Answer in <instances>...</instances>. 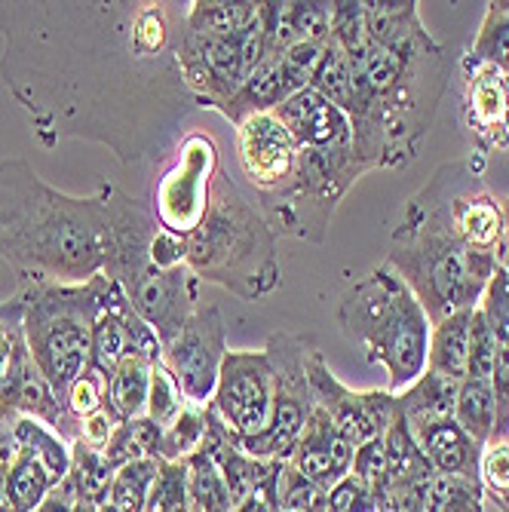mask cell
Returning a JSON list of instances; mask_svg holds the SVG:
<instances>
[{"instance_id":"cell-1","label":"cell","mask_w":509,"mask_h":512,"mask_svg":"<svg viewBox=\"0 0 509 512\" xmlns=\"http://www.w3.org/2000/svg\"><path fill=\"white\" fill-rule=\"evenodd\" d=\"M0 4L4 77L46 142L99 138L123 163L160 157L197 105L178 71V4Z\"/></svg>"},{"instance_id":"cell-2","label":"cell","mask_w":509,"mask_h":512,"mask_svg":"<svg viewBox=\"0 0 509 512\" xmlns=\"http://www.w3.org/2000/svg\"><path fill=\"white\" fill-rule=\"evenodd\" d=\"M362 16L368 37L347 50L353 148L368 169L408 166L445 96V53L414 0H362Z\"/></svg>"},{"instance_id":"cell-3","label":"cell","mask_w":509,"mask_h":512,"mask_svg":"<svg viewBox=\"0 0 509 512\" xmlns=\"http://www.w3.org/2000/svg\"><path fill=\"white\" fill-rule=\"evenodd\" d=\"M111 191L65 197L25 160L0 163V258L34 283L92 279L111 252Z\"/></svg>"},{"instance_id":"cell-4","label":"cell","mask_w":509,"mask_h":512,"mask_svg":"<svg viewBox=\"0 0 509 512\" xmlns=\"http://www.w3.org/2000/svg\"><path fill=\"white\" fill-rule=\"evenodd\" d=\"M387 264L405 279L433 325L482 304L500 258L470 249L457 234L448 163L405 203L402 221L390 237Z\"/></svg>"},{"instance_id":"cell-5","label":"cell","mask_w":509,"mask_h":512,"mask_svg":"<svg viewBox=\"0 0 509 512\" xmlns=\"http://www.w3.org/2000/svg\"><path fill=\"white\" fill-rule=\"evenodd\" d=\"M188 267L249 304L270 298L283 283L273 227L224 172L215 178L206 218L188 237Z\"/></svg>"},{"instance_id":"cell-6","label":"cell","mask_w":509,"mask_h":512,"mask_svg":"<svg viewBox=\"0 0 509 512\" xmlns=\"http://www.w3.org/2000/svg\"><path fill=\"white\" fill-rule=\"evenodd\" d=\"M338 322L368 362L387 368L393 396L427 371L433 322L387 261L353 283L338 307Z\"/></svg>"},{"instance_id":"cell-7","label":"cell","mask_w":509,"mask_h":512,"mask_svg":"<svg viewBox=\"0 0 509 512\" xmlns=\"http://www.w3.org/2000/svg\"><path fill=\"white\" fill-rule=\"evenodd\" d=\"M120 292V283L105 273L86 279L83 286L31 283V289L22 292L28 353L62 402L68 387L89 368L92 329L99 313Z\"/></svg>"},{"instance_id":"cell-8","label":"cell","mask_w":509,"mask_h":512,"mask_svg":"<svg viewBox=\"0 0 509 512\" xmlns=\"http://www.w3.org/2000/svg\"><path fill=\"white\" fill-rule=\"evenodd\" d=\"M316 347L292 332H273L267 338V359L273 368V402H270V421L267 427L243 439L246 454L258 460H292L304 424L313 411V393L307 378V359Z\"/></svg>"},{"instance_id":"cell-9","label":"cell","mask_w":509,"mask_h":512,"mask_svg":"<svg viewBox=\"0 0 509 512\" xmlns=\"http://www.w3.org/2000/svg\"><path fill=\"white\" fill-rule=\"evenodd\" d=\"M218 172L221 157L215 138L209 132L184 135L154 194L160 227L188 240L209 212Z\"/></svg>"},{"instance_id":"cell-10","label":"cell","mask_w":509,"mask_h":512,"mask_svg":"<svg viewBox=\"0 0 509 512\" xmlns=\"http://www.w3.org/2000/svg\"><path fill=\"white\" fill-rule=\"evenodd\" d=\"M273 368L264 350H227L209 408L240 442L258 436L270 421Z\"/></svg>"},{"instance_id":"cell-11","label":"cell","mask_w":509,"mask_h":512,"mask_svg":"<svg viewBox=\"0 0 509 512\" xmlns=\"http://www.w3.org/2000/svg\"><path fill=\"white\" fill-rule=\"evenodd\" d=\"M178 71L197 105L221 111L252 74L243 56V31L212 37L184 28L178 40Z\"/></svg>"},{"instance_id":"cell-12","label":"cell","mask_w":509,"mask_h":512,"mask_svg":"<svg viewBox=\"0 0 509 512\" xmlns=\"http://www.w3.org/2000/svg\"><path fill=\"white\" fill-rule=\"evenodd\" d=\"M227 356V325L215 304H200L181 335L163 350V362L178 381L188 405L206 408Z\"/></svg>"},{"instance_id":"cell-13","label":"cell","mask_w":509,"mask_h":512,"mask_svg":"<svg viewBox=\"0 0 509 512\" xmlns=\"http://www.w3.org/2000/svg\"><path fill=\"white\" fill-rule=\"evenodd\" d=\"M237 160L255 188L258 209L280 200L298 175V145L273 111L255 114L237 126Z\"/></svg>"},{"instance_id":"cell-14","label":"cell","mask_w":509,"mask_h":512,"mask_svg":"<svg viewBox=\"0 0 509 512\" xmlns=\"http://www.w3.org/2000/svg\"><path fill=\"white\" fill-rule=\"evenodd\" d=\"M307 378L313 405H319L332 417L338 433L353 448L387 433L396 408V396L390 390H350L332 375V368L326 365L319 350H313L307 359Z\"/></svg>"},{"instance_id":"cell-15","label":"cell","mask_w":509,"mask_h":512,"mask_svg":"<svg viewBox=\"0 0 509 512\" xmlns=\"http://www.w3.org/2000/svg\"><path fill=\"white\" fill-rule=\"evenodd\" d=\"M273 114L289 129L292 142L298 148L322 151V148L353 145L350 117L341 108H335L326 96H319L316 89L295 92V96H289Z\"/></svg>"},{"instance_id":"cell-16","label":"cell","mask_w":509,"mask_h":512,"mask_svg":"<svg viewBox=\"0 0 509 512\" xmlns=\"http://www.w3.org/2000/svg\"><path fill=\"white\" fill-rule=\"evenodd\" d=\"M353 451L356 448L338 433L332 417L319 405H313L307 424H304V433L298 439V448H295L289 463L295 470H301L307 479H313L319 488L332 491L344 476H350Z\"/></svg>"},{"instance_id":"cell-17","label":"cell","mask_w":509,"mask_h":512,"mask_svg":"<svg viewBox=\"0 0 509 512\" xmlns=\"http://www.w3.org/2000/svg\"><path fill=\"white\" fill-rule=\"evenodd\" d=\"M470 129L482 151L488 148H509V74L479 65L470 77L467 92Z\"/></svg>"},{"instance_id":"cell-18","label":"cell","mask_w":509,"mask_h":512,"mask_svg":"<svg viewBox=\"0 0 509 512\" xmlns=\"http://www.w3.org/2000/svg\"><path fill=\"white\" fill-rule=\"evenodd\" d=\"M414 442L430 460V467L439 476H460V479H479L482 482V445L473 442L464 427L454 417L430 421L421 427H411Z\"/></svg>"},{"instance_id":"cell-19","label":"cell","mask_w":509,"mask_h":512,"mask_svg":"<svg viewBox=\"0 0 509 512\" xmlns=\"http://www.w3.org/2000/svg\"><path fill=\"white\" fill-rule=\"evenodd\" d=\"M289 96H292V89L286 83L283 62H280V56H270L246 77V83L237 89V96L230 99L218 114L234 126H240L243 120H249L255 114L276 111Z\"/></svg>"},{"instance_id":"cell-20","label":"cell","mask_w":509,"mask_h":512,"mask_svg":"<svg viewBox=\"0 0 509 512\" xmlns=\"http://www.w3.org/2000/svg\"><path fill=\"white\" fill-rule=\"evenodd\" d=\"M457 390H460V381H451V378L433 375V371H424V375L411 387L396 393V408L402 411L408 427L442 421V417H454Z\"/></svg>"},{"instance_id":"cell-21","label":"cell","mask_w":509,"mask_h":512,"mask_svg":"<svg viewBox=\"0 0 509 512\" xmlns=\"http://www.w3.org/2000/svg\"><path fill=\"white\" fill-rule=\"evenodd\" d=\"M470 325L473 310L454 313L433 325L430 332V353H427V371L451 381L467 378V356H470Z\"/></svg>"},{"instance_id":"cell-22","label":"cell","mask_w":509,"mask_h":512,"mask_svg":"<svg viewBox=\"0 0 509 512\" xmlns=\"http://www.w3.org/2000/svg\"><path fill=\"white\" fill-rule=\"evenodd\" d=\"M160 362V359H157ZM151 359L123 356V362L108 375V405L117 421H135L148 414V393H151Z\"/></svg>"},{"instance_id":"cell-23","label":"cell","mask_w":509,"mask_h":512,"mask_svg":"<svg viewBox=\"0 0 509 512\" xmlns=\"http://www.w3.org/2000/svg\"><path fill=\"white\" fill-rule=\"evenodd\" d=\"M454 421L464 427V433L479 442L482 448L491 442L494 424H497V399L491 381L482 378H464L457 390V405H454Z\"/></svg>"},{"instance_id":"cell-24","label":"cell","mask_w":509,"mask_h":512,"mask_svg":"<svg viewBox=\"0 0 509 512\" xmlns=\"http://www.w3.org/2000/svg\"><path fill=\"white\" fill-rule=\"evenodd\" d=\"M261 13V4H252V0H197V4L188 7V16H184V28L200 31V34H212V37H230L246 31Z\"/></svg>"},{"instance_id":"cell-25","label":"cell","mask_w":509,"mask_h":512,"mask_svg":"<svg viewBox=\"0 0 509 512\" xmlns=\"http://www.w3.org/2000/svg\"><path fill=\"white\" fill-rule=\"evenodd\" d=\"M188 460V488H191V512H234V497L215 467V460L200 448Z\"/></svg>"},{"instance_id":"cell-26","label":"cell","mask_w":509,"mask_h":512,"mask_svg":"<svg viewBox=\"0 0 509 512\" xmlns=\"http://www.w3.org/2000/svg\"><path fill=\"white\" fill-rule=\"evenodd\" d=\"M470 62L491 65L509 74V0H491L482 28L473 40Z\"/></svg>"},{"instance_id":"cell-27","label":"cell","mask_w":509,"mask_h":512,"mask_svg":"<svg viewBox=\"0 0 509 512\" xmlns=\"http://www.w3.org/2000/svg\"><path fill=\"white\" fill-rule=\"evenodd\" d=\"M74 491L80 500H89L102 506L111 497V482H114V470L108 467V460L99 448H92L86 442H77L74 457H71V473H68Z\"/></svg>"},{"instance_id":"cell-28","label":"cell","mask_w":509,"mask_h":512,"mask_svg":"<svg viewBox=\"0 0 509 512\" xmlns=\"http://www.w3.org/2000/svg\"><path fill=\"white\" fill-rule=\"evenodd\" d=\"M424 512H485V485L479 479L433 476Z\"/></svg>"},{"instance_id":"cell-29","label":"cell","mask_w":509,"mask_h":512,"mask_svg":"<svg viewBox=\"0 0 509 512\" xmlns=\"http://www.w3.org/2000/svg\"><path fill=\"white\" fill-rule=\"evenodd\" d=\"M160 463L163 460H157V457H145V460H135V463L120 467L111 482V503L120 512H145L151 485L160 473Z\"/></svg>"},{"instance_id":"cell-30","label":"cell","mask_w":509,"mask_h":512,"mask_svg":"<svg viewBox=\"0 0 509 512\" xmlns=\"http://www.w3.org/2000/svg\"><path fill=\"white\" fill-rule=\"evenodd\" d=\"M145 512H191L188 460H163L151 485Z\"/></svg>"},{"instance_id":"cell-31","label":"cell","mask_w":509,"mask_h":512,"mask_svg":"<svg viewBox=\"0 0 509 512\" xmlns=\"http://www.w3.org/2000/svg\"><path fill=\"white\" fill-rule=\"evenodd\" d=\"M276 506L280 512H329V491L286 460L276 479Z\"/></svg>"},{"instance_id":"cell-32","label":"cell","mask_w":509,"mask_h":512,"mask_svg":"<svg viewBox=\"0 0 509 512\" xmlns=\"http://www.w3.org/2000/svg\"><path fill=\"white\" fill-rule=\"evenodd\" d=\"M350 86H353V77H350V59L341 46L329 37L326 43V53H322V62L316 68V77L310 83V89H316L319 96H326L335 108L347 111L350 105Z\"/></svg>"},{"instance_id":"cell-33","label":"cell","mask_w":509,"mask_h":512,"mask_svg":"<svg viewBox=\"0 0 509 512\" xmlns=\"http://www.w3.org/2000/svg\"><path fill=\"white\" fill-rule=\"evenodd\" d=\"M184 408H188V399H184V393H181L178 381L172 378L169 365H166L163 359H160V362H154V365H151L148 417H151V421H154L160 430H166V427H172V424L178 421Z\"/></svg>"},{"instance_id":"cell-34","label":"cell","mask_w":509,"mask_h":512,"mask_svg":"<svg viewBox=\"0 0 509 512\" xmlns=\"http://www.w3.org/2000/svg\"><path fill=\"white\" fill-rule=\"evenodd\" d=\"M206 408L188 405L181 411L178 421L163 430V460H184L194 451H200L203 436H206Z\"/></svg>"},{"instance_id":"cell-35","label":"cell","mask_w":509,"mask_h":512,"mask_svg":"<svg viewBox=\"0 0 509 512\" xmlns=\"http://www.w3.org/2000/svg\"><path fill=\"white\" fill-rule=\"evenodd\" d=\"M494 356H497V338L485 313L476 307L473 310V325H470V356H467V378H482L491 381L494 375Z\"/></svg>"},{"instance_id":"cell-36","label":"cell","mask_w":509,"mask_h":512,"mask_svg":"<svg viewBox=\"0 0 509 512\" xmlns=\"http://www.w3.org/2000/svg\"><path fill=\"white\" fill-rule=\"evenodd\" d=\"M322 53H326V43H295L280 56L292 96L301 89H310V83L316 77V68L322 62Z\"/></svg>"},{"instance_id":"cell-37","label":"cell","mask_w":509,"mask_h":512,"mask_svg":"<svg viewBox=\"0 0 509 512\" xmlns=\"http://www.w3.org/2000/svg\"><path fill=\"white\" fill-rule=\"evenodd\" d=\"M485 497L497 506H509V442H488L482 451Z\"/></svg>"},{"instance_id":"cell-38","label":"cell","mask_w":509,"mask_h":512,"mask_svg":"<svg viewBox=\"0 0 509 512\" xmlns=\"http://www.w3.org/2000/svg\"><path fill=\"white\" fill-rule=\"evenodd\" d=\"M105 390H108V378L102 375L99 368H86L83 375L68 387L65 393V405L74 417H89L102 411V402H105Z\"/></svg>"},{"instance_id":"cell-39","label":"cell","mask_w":509,"mask_h":512,"mask_svg":"<svg viewBox=\"0 0 509 512\" xmlns=\"http://www.w3.org/2000/svg\"><path fill=\"white\" fill-rule=\"evenodd\" d=\"M353 476H359L368 488L375 491V500L384 491L387 482V448H384V436L368 439L353 451Z\"/></svg>"},{"instance_id":"cell-40","label":"cell","mask_w":509,"mask_h":512,"mask_svg":"<svg viewBox=\"0 0 509 512\" xmlns=\"http://www.w3.org/2000/svg\"><path fill=\"white\" fill-rule=\"evenodd\" d=\"M329 512H378L375 491L350 473L329 491Z\"/></svg>"},{"instance_id":"cell-41","label":"cell","mask_w":509,"mask_h":512,"mask_svg":"<svg viewBox=\"0 0 509 512\" xmlns=\"http://www.w3.org/2000/svg\"><path fill=\"white\" fill-rule=\"evenodd\" d=\"M120 427V421L111 414V411H96V414H89L83 427H80V442L92 445V448H105L114 436V430Z\"/></svg>"},{"instance_id":"cell-42","label":"cell","mask_w":509,"mask_h":512,"mask_svg":"<svg viewBox=\"0 0 509 512\" xmlns=\"http://www.w3.org/2000/svg\"><path fill=\"white\" fill-rule=\"evenodd\" d=\"M34 512H74V506L65 491H56V494H46V500Z\"/></svg>"},{"instance_id":"cell-43","label":"cell","mask_w":509,"mask_h":512,"mask_svg":"<svg viewBox=\"0 0 509 512\" xmlns=\"http://www.w3.org/2000/svg\"><path fill=\"white\" fill-rule=\"evenodd\" d=\"M500 212H503V243H500V267L509 270V197L500 203Z\"/></svg>"},{"instance_id":"cell-44","label":"cell","mask_w":509,"mask_h":512,"mask_svg":"<svg viewBox=\"0 0 509 512\" xmlns=\"http://www.w3.org/2000/svg\"><path fill=\"white\" fill-rule=\"evenodd\" d=\"M99 512H120V509H117L114 503H102V506H99Z\"/></svg>"},{"instance_id":"cell-45","label":"cell","mask_w":509,"mask_h":512,"mask_svg":"<svg viewBox=\"0 0 509 512\" xmlns=\"http://www.w3.org/2000/svg\"><path fill=\"white\" fill-rule=\"evenodd\" d=\"M500 512H509V506H500Z\"/></svg>"}]
</instances>
